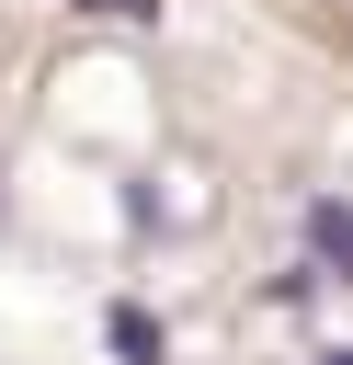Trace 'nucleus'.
<instances>
[{
    "instance_id": "nucleus-1",
    "label": "nucleus",
    "mask_w": 353,
    "mask_h": 365,
    "mask_svg": "<svg viewBox=\"0 0 353 365\" xmlns=\"http://www.w3.org/2000/svg\"><path fill=\"white\" fill-rule=\"evenodd\" d=\"M102 342H114L125 365H171V331H159L137 297H114V308H102Z\"/></svg>"
},
{
    "instance_id": "nucleus-2",
    "label": "nucleus",
    "mask_w": 353,
    "mask_h": 365,
    "mask_svg": "<svg viewBox=\"0 0 353 365\" xmlns=\"http://www.w3.org/2000/svg\"><path fill=\"white\" fill-rule=\"evenodd\" d=\"M307 251H319V274L353 285V205L342 194H307Z\"/></svg>"
},
{
    "instance_id": "nucleus-3",
    "label": "nucleus",
    "mask_w": 353,
    "mask_h": 365,
    "mask_svg": "<svg viewBox=\"0 0 353 365\" xmlns=\"http://www.w3.org/2000/svg\"><path fill=\"white\" fill-rule=\"evenodd\" d=\"M80 11H102V23H148L159 0H80Z\"/></svg>"
},
{
    "instance_id": "nucleus-4",
    "label": "nucleus",
    "mask_w": 353,
    "mask_h": 365,
    "mask_svg": "<svg viewBox=\"0 0 353 365\" xmlns=\"http://www.w3.org/2000/svg\"><path fill=\"white\" fill-rule=\"evenodd\" d=\"M319 365H353V342H330V354H319Z\"/></svg>"
}]
</instances>
